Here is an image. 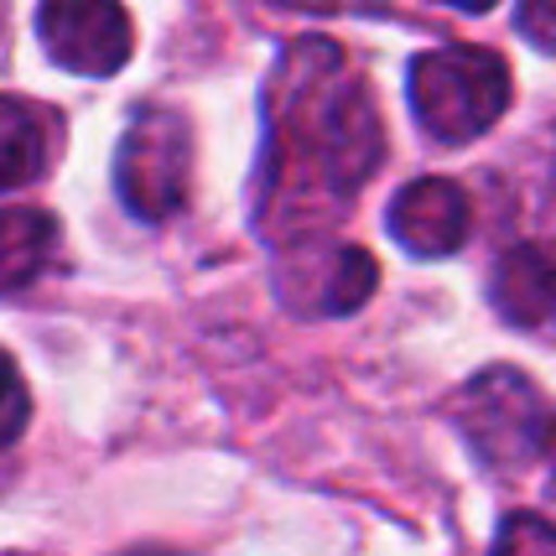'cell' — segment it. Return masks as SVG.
Wrapping results in <instances>:
<instances>
[{"mask_svg": "<svg viewBox=\"0 0 556 556\" xmlns=\"http://www.w3.org/2000/svg\"><path fill=\"white\" fill-rule=\"evenodd\" d=\"M266 224L307 229L364 188L386 156V130L343 52L323 37L291 42L266 89Z\"/></svg>", "mask_w": 556, "mask_h": 556, "instance_id": "cell-1", "label": "cell"}, {"mask_svg": "<svg viewBox=\"0 0 556 556\" xmlns=\"http://www.w3.org/2000/svg\"><path fill=\"white\" fill-rule=\"evenodd\" d=\"M412 104L432 141L463 146L505 115L509 68L484 48H437L412 63Z\"/></svg>", "mask_w": 556, "mask_h": 556, "instance_id": "cell-2", "label": "cell"}, {"mask_svg": "<svg viewBox=\"0 0 556 556\" xmlns=\"http://www.w3.org/2000/svg\"><path fill=\"white\" fill-rule=\"evenodd\" d=\"M458 427L468 447L494 468H520L531 463L546 437H552V412L541 401V390L520 369H484L458 401Z\"/></svg>", "mask_w": 556, "mask_h": 556, "instance_id": "cell-3", "label": "cell"}, {"mask_svg": "<svg viewBox=\"0 0 556 556\" xmlns=\"http://www.w3.org/2000/svg\"><path fill=\"white\" fill-rule=\"evenodd\" d=\"M188 172H193V141L188 121L172 110H141L125 130L115 182H121L125 208L136 218L162 224L188 203Z\"/></svg>", "mask_w": 556, "mask_h": 556, "instance_id": "cell-4", "label": "cell"}, {"mask_svg": "<svg viewBox=\"0 0 556 556\" xmlns=\"http://www.w3.org/2000/svg\"><path fill=\"white\" fill-rule=\"evenodd\" d=\"M37 26L52 63L84 78H110L130 58V16L121 0H42Z\"/></svg>", "mask_w": 556, "mask_h": 556, "instance_id": "cell-5", "label": "cell"}, {"mask_svg": "<svg viewBox=\"0 0 556 556\" xmlns=\"http://www.w3.org/2000/svg\"><path fill=\"white\" fill-rule=\"evenodd\" d=\"M390 235L427 261L453 255L468 240V198L447 177H421L412 188H401L390 203Z\"/></svg>", "mask_w": 556, "mask_h": 556, "instance_id": "cell-6", "label": "cell"}, {"mask_svg": "<svg viewBox=\"0 0 556 556\" xmlns=\"http://www.w3.org/2000/svg\"><path fill=\"white\" fill-rule=\"evenodd\" d=\"M494 307L515 328H546L556 317V266L546 250L515 244L505 261L494 266Z\"/></svg>", "mask_w": 556, "mask_h": 556, "instance_id": "cell-7", "label": "cell"}, {"mask_svg": "<svg viewBox=\"0 0 556 556\" xmlns=\"http://www.w3.org/2000/svg\"><path fill=\"white\" fill-rule=\"evenodd\" d=\"M58 224L42 208H0V296L37 281L52 261Z\"/></svg>", "mask_w": 556, "mask_h": 556, "instance_id": "cell-8", "label": "cell"}, {"mask_svg": "<svg viewBox=\"0 0 556 556\" xmlns=\"http://www.w3.org/2000/svg\"><path fill=\"white\" fill-rule=\"evenodd\" d=\"M302 270L313 276L317 287V313H354L369 302V291H375V261L354 250V244H343V250H323V255H307Z\"/></svg>", "mask_w": 556, "mask_h": 556, "instance_id": "cell-9", "label": "cell"}, {"mask_svg": "<svg viewBox=\"0 0 556 556\" xmlns=\"http://www.w3.org/2000/svg\"><path fill=\"white\" fill-rule=\"evenodd\" d=\"M48 162V125L22 99L0 94V193L31 182Z\"/></svg>", "mask_w": 556, "mask_h": 556, "instance_id": "cell-10", "label": "cell"}, {"mask_svg": "<svg viewBox=\"0 0 556 556\" xmlns=\"http://www.w3.org/2000/svg\"><path fill=\"white\" fill-rule=\"evenodd\" d=\"M26 427V386L16 375V364L0 354V447Z\"/></svg>", "mask_w": 556, "mask_h": 556, "instance_id": "cell-11", "label": "cell"}, {"mask_svg": "<svg viewBox=\"0 0 556 556\" xmlns=\"http://www.w3.org/2000/svg\"><path fill=\"white\" fill-rule=\"evenodd\" d=\"M500 552H556V531L535 515H515L500 535Z\"/></svg>", "mask_w": 556, "mask_h": 556, "instance_id": "cell-12", "label": "cell"}, {"mask_svg": "<svg viewBox=\"0 0 556 556\" xmlns=\"http://www.w3.org/2000/svg\"><path fill=\"white\" fill-rule=\"evenodd\" d=\"M515 22L535 48H556V0H520Z\"/></svg>", "mask_w": 556, "mask_h": 556, "instance_id": "cell-13", "label": "cell"}, {"mask_svg": "<svg viewBox=\"0 0 556 556\" xmlns=\"http://www.w3.org/2000/svg\"><path fill=\"white\" fill-rule=\"evenodd\" d=\"M442 5H453V11H489L494 0H442Z\"/></svg>", "mask_w": 556, "mask_h": 556, "instance_id": "cell-14", "label": "cell"}, {"mask_svg": "<svg viewBox=\"0 0 556 556\" xmlns=\"http://www.w3.org/2000/svg\"><path fill=\"white\" fill-rule=\"evenodd\" d=\"M546 447H552V463H556V427H552V437H546Z\"/></svg>", "mask_w": 556, "mask_h": 556, "instance_id": "cell-15", "label": "cell"}]
</instances>
